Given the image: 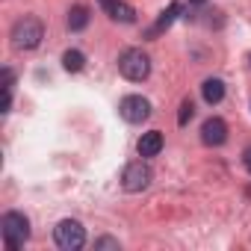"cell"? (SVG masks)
<instances>
[{
	"instance_id": "5b68a950",
	"label": "cell",
	"mask_w": 251,
	"mask_h": 251,
	"mask_svg": "<svg viewBox=\"0 0 251 251\" xmlns=\"http://www.w3.org/2000/svg\"><path fill=\"white\" fill-rule=\"evenodd\" d=\"M151 177H154L151 166H148L145 160H136V163H130V166H124V172H121V186L127 189V192H142V189H148Z\"/></svg>"
},
{
	"instance_id": "6da1fadb",
	"label": "cell",
	"mask_w": 251,
	"mask_h": 251,
	"mask_svg": "<svg viewBox=\"0 0 251 251\" xmlns=\"http://www.w3.org/2000/svg\"><path fill=\"white\" fill-rule=\"evenodd\" d=\"M0 233H3V245L9 251H18L30 239V219L24 213H6L0 219Z\"/></svg>"
},
{
	"instance_id": "8fae6325",
	"label": "cell",
	"mask_w": 251,
	"mask_h": 251,
	"mask_svg": "<svg viewBox=\"0 0 251 251\" xmlns=\"http://www.w3.org/2000/svg\"><path fill=\"white\" fill-rule=\"evenodd\" d=\"M89 24V9L86 6H74L68 12V30H83Z\"/></svg>"
},
{
	"instance_id": "ba28073f",
	"label": "cell",
	"mask_w": 251,
	"mask_h": 251,
	"mask_svg": "<svg viewBox=\"0 0 251 251\" xmlns=\"http://www.w3.org/2000/svg\"><path fill=\"white\" fill-rule=\"evenodd\" d=\"M100 6L106 9V15H109L112 21H121V24H130V21L136 18L133 6L124 3V0H100Z\"/></svg>"
},
{
	"instance_id": "3957f363",
	"label": "cell",
	"mask_w": 251,
	"mask_h": 251,
	"mask_svg": "<svg viewBox=\"0 0 251 251\" xmlns=\"http://www.w3.org/2000/svg\"><path fill=\"white\" fill-rule=\"evenodd\" d=\"M42 39H45V27H42L39 18H30V15H27V18H21V21L12 27V42H15V48H21V50L39 48Z\"/></svg>"
},
{
	"instance_id": "e0dca14e",
	"label": "cell",
	"mask_w": 251,
	"mask_h": 251,
	"mask_svg": "<svg viewBox=\"0 0 251 251\" xmlns=\"http://www.w3.org/2000/svg\"><path fill=\"white\" fill-rule=\"evenodd\" d=\"M192 3H204V0H192Z\"/></svg>"
},
{
	"instance_id": "9c48e42d",
	"label": "cell",
	"mask_w": 251,
	"mask_h": 251,
	"mask_svg": "<svg viewBox=\"0 0 251 251\" xmlns=\"http://www.w3.org/2000/svg\"><path fill=\"white\" fill-rule=\"evenodd\" d=\"M139 157H157L160 151H163V133L160 130H148V133H142V139H139Z\"/></svg>"
},
{
	"instance_id": "277c9868",
	"label": "cell",
	"mask_w": 251,
	"mask_h": 251,
	"mask_svg": "<svg viewBox=\"0 0 251 251\" xmlns=\"http://www.w3.org/2000/svg\"><path fill=\"white\" fill-rule=\"evenodd\" d=\"M53 239H56V245L65 248V251H77V248L86 245V230H83V225H80L77 219H62V222L53 227Z\"/></svg>"
},
{
	"instance_id": "4fadbf2b",
	"label": "cell",
	"mask_w": 251,
	"mask_h": 251,
	"mask_svg": "<svg viewBox=\"0 0 251 251\" xmlns=\"http://www.w3.org/2000/svg\"><path fill=\"white\" fill-rule=\"evenodd\" d=\"M177 12H180V6H177V3H172V6H169V9H166V12H163L160 18H157V24H154V30H151V36H157L160 30H166V27H169V24L175 21V15H177Z\"/></svg>"
},
{
	"instance_id": "7a4b0ae2",
	"label": "cell",
	"mask_w": 251,
	"mask_h": 251,
	"mask_svg": "<svg viewBox=\"0 0 251 251\" xmlns=\"http://www.w3.org/2000/svg\"><path fill=\"white\" fill-rule=\"evenodd\" d=\"M118 71L127 77V80L139 83V80H145V77L151 74V59H148L145 50H139V48H127V50L118 56Z\"/></svg>"
},
{
	"instance_id": "8992f818",
	"label": "cell",
	"mask_w": 251,
	"mask_h": 251,
	"mask_svg": "<svg viewBox=\"0 0 251 251\" xmlns=\"http://www.w3.org/2000/svg\"><path fill=\"white\" fill-rule=\"evenodd\" d=\"M118 112H121L124 121L142 124V121L151 115V103H148V98H142V95H127V98L118 103Z\"/></svg>"
},
{
	"instance_id": "7c38bea8",
	"label": "cell",
	"mask_w": 251,
	"mask_h": 251,
	"mask_svg": "<svg viewBox=\"0 0 251 251\" xmlns=\"http://www.w3.org/2000/svg\"><path fill=\"white\" fill-rule=\"evenodd\" d=\"M62 65H65V71H83L86 56H83L80 50H65V53H62Z\"/></svg>"
},
{
	"instance_id": "52a82bcc",
	"label": "cell",
	"mask_w": 251,
	"mask_h": 251,
	"mask_svg": "<svg viewBox=\"0 0 251 251\" xmlns=\"http://www.w3.org/2000/svg\"><path fill=\"white\" fill-rule=\"evenodd\" d=\"M225 139H227V124L222 118H207L201 127V142L216 148V145H225Z\"/></svg>"
},
{
	"instance_id": "30bf717a",
	"label": "cell",
	"mask_w": 251,
	"mask_h": 251,
	"mask_svg": "<svg viewBox=\"0 0 251 251\" xmlns=\"http://www.w3.org/2000/svg\"><path fill=\"white\" fill-rule=\"evenodd\" d=\"M201 95H204V100H207V103H219V100L225 98V83H222L219 77H210V80H204Z\"/></svg>"
},
{
	"instance_id": "9a60e30c",
	"label": "cell",
	"mask_w": 251,
	"mask_h": 251,
	"mask_svg": "<svg viewBox=\"0 0 251 251\" xmlns=\"http://www.w3.org/2000/svg\"><path fill=\"white\" fill-rule=\"evenodd\" d=\"M95 248H118V242H115V239H106V236H103V239H98V242H95Z\"/></svg>"
},
{
	"instance_id": "5bb4252c",
	"label": "cell",
	"mask_w": 251,
	"mask_h": 251,
	"mask_svg": "<svg viewBox=\"0 0 251 251\" xmlns=\"http://www.w3.org/2000/svg\"><path fill=\"white\" fill-rule=\"evenodd\" d=\"M192 115H195V106H192V100H183V103H180V115H177V124H186Z\"/></svg>"
},
{
	"instance_id": "2e32d148",
	"label": "cell",
	"mask_w": 251,
	"mask_h": 251,
	"mask_svg": "<svg viewBox=\"0 0 251 251\" xmlns=\"http://www.w3.org/2000/svg\"><path fill=\"white\" fill-rule=\"evenodd\" d=\"M242 160H245V169L251 172V148H245V157H242Z\"/></svg>"
}]
</instances>
